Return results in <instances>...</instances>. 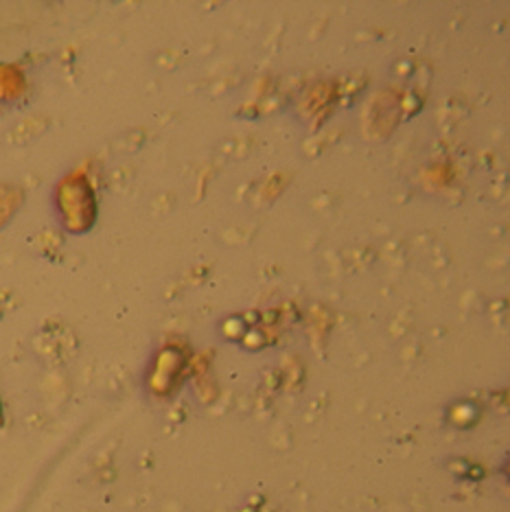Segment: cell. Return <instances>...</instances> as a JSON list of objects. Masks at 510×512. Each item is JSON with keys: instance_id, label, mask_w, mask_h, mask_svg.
Wrapping results in <instances>:
<instances>
[{"instance_id": "cell-1", "label": "cell", "mask_w": 510, "mask_h": 512, "mask_svg": "<svg viewBox=\"0 0 510 512\" xmlns=\"http://www.w3.org/2000/svg\"><path fill=\"white\" fill-rule=\"evenodd\" d=\"M57 206L64 224L71 230H86L95 219V195L84 178H66L57 191Z\"/></svg>"}, {"instance_id": "cell-2", "label": "cell", "mask_w": 510, "mask_h": 512, "mask_svg": "<svg viewBox=\"0 0 510 512\" xmlns=\"http://www.w3.org/2000/svg\"><path fill=\"white\" fill-rule=\"evenodd\" d=\"M0 423H3V401H0Z\"/></svg>"}]
</instances>
